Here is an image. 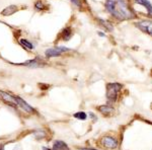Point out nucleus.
<instances>
[{"label":"nucleus","mask_w":152,"mask_h":150,"mask_svg":"<svg viewBox=\"0 0 152 150\" xmlns=\"http://www.w3.org/2000/svg\"><path fill=\"white\" fill-rule=\"evenodd\" d=\"M105 7L118 19H128L133 15L124 0H107Z\"/></svg>","instance_id":"obj_1"},{"label":"nucleus","mask_w":152,"mask_h":150,"mask_svg":"<svg viewBox=\"0 0 152 150\" xmlns=\"http://www.w3.org/2000/svg\"><path fill=\"white\" fill-rule=\"evenodd\" d=\"M122 88L120 83H107V97L110 102H115L117 100L118 93Z\"/></svg>","instance_id":"obj_2"},{"label":"nucleus","mask_w":152,"mask_h":150,"mask_svg":"<svg viewBox=\"0 0 152 150\" xmlns=\"http://www.w3.org/2000/svg\"><path fill=\"white\" fill-rule=\"evenodd\" d=\"M69 49L65 48V47H56V48H52V49H48L46 50V57L48 58H52V57H58L60 56L62 53L67 52Z\"/></svg>","instance_id":"obj_3"},{"label":"nucleus","mask_w":152,"mask_h":150,"mask_svg":"<svg viewBox=\"0 0 152 150\" xmlns=\"http://www.w3.org/2000/svg\"><path fill=\"white\" fill-rule=\"evenodd\" d=\"M137 28L140 29L144 33L148 34L152 37V21H149V20H143V21H140V23H136Z\"/></svg>","instance_id":"obj_4"},{"label":"nucleus","mask_w":152,"mask_h":150,"mask_svg":"<svg viewBox=\"0 0 152 150\" xmlns=\"http://www.w3.org/2000/svg\"><path fill=\"white\" fill-rule=\"evenodd\" d=\"M102 143L104 147H107V148H109V149H115L118 147V141L111 136L104 137L102 140Z\"/></svg>","instance_id":"obj_5"},{"label":"nucleus","mask_w":152,"mask_h":150,"mask_svg":"<svg viewBox=\"0 0 152 150\" xmlns=\"http://www.w3.org/2000/svg\"><path fill=\"white\" fill-rule=\"evenodd\" d=\"M15 102L16 105L20 108L21 110H24L26 113H34V109L29 105L28 102H26L23 98H20L19 97H15Z\"/></svg>","instance_id":"obj_6"},{"label":"nucleus","mask_w":152,"mask_h":150,"mask_svg":"<svg viewBox=\"0 0 152 150\" xmlns=\"http://www.w3.org/2000/svg\"><path fill=\"white\" fill-rule=\"evenodd\" d=\"M0 97H2V100L4 102H7L10 105H16V102H15V97H12L11 94L7 92H4V91H0Z\"/></svg>","instance_id":"obj_7"},{"label":"nucleus","mask_w":152,"mask_h":150,"mask_svg":"<svg viewBox=\"0 0 152 150\" xmlns=\"http://www.w3.org/2000/svg\"><path fill=\"white\" fill-rule=\"evenodd\" d=\"M52 150H69V148H68L67 144L65 142L61 141V140H57V141L54 142Z\"/></svg>","instance_id":"obj_8"},{"label":"nucleus","mask_w":152,"mask_h":150,"mask_svg":"<svg viewBox=\"0 0 152 150\" xmlns=\"http://www.w3.org/2000/svg\"><path fill=\"white\" fill-rule=\"evenodd\" d=\"M16 11H18V7L15 5H9L8 7H6V8L3 9V11L1 12V14L4 16H8V15L13 14L14 12H16Z\"/></svg>","instance_id":"obj_9"},{"label":"nucleus","mask_w":152,"mask_h":150,"mask_svg":"<svg viewBox=\"0 0 152 150\" xmlns=\"http://www.w3.org/2000/svg\"><path fill=\"white\" fill-rule=\"evenodd\" d=\"M99 110L104 116H110L114 113V108H112L111 105H102L99 108Z\"/></svg>","instance_id":"obj_10"},{"label":"nucleus","mask_w":152,"mask_h":150,"mask_svg":"<svg viewBox=\"0 0 152 150\" xmlns=\"http://www.w3.org/2000/svg\"><path fill=\"white\" fill-rule=\"evenodd\" d=\"M135 2H136L137 4H141V5H143L144 7H146V9L148 10L149 13L152 14V5L148 0H135Z\"/></svg>","instance_id":"obj_11"},{"label":"nucleus","mask_w":152,"mask_h":150,"mask_svg":"<svg viewBox=\"0 0 152 150\" xmlns=\"http://www.w3.org/2000/svg\"><path fill=\"white\" fill-rule=\"evenodd\" d=\"M72 36V31H71V29L69 28H66L62 33V39L64 41H68Z\"/></svg>","instance_id":"obj_12"},{"label":"nucleus","mask_w":152,"mask_h":150,"mask_svg":"<svg viewBox=\"0 0 152 150\" xmlns=\"http://www.w3.org/2000/svg\"><path fill=\"white\" fill-rule=\"evenodd\" d=\"M19 43L23 45L24 48H26L28 50H31V49H34V45L31 43L28 40H26V39H21L20 41H19Z\"/></svg>","instance_id":"obj_13"},{"label":"nucleus","mask_w":152,"mask_h":150,"mask_svg":"<svg viewBox=\"0 0 152 150\" xmlns=\"http://www.w3.org/2000/svg\"><path fill=\"white\" fill-rule=\"evenodd\" d=\"M73 116H74V118H76V119H79V120H86V118H87V115L83 112L75 113Z\"/></svg>","instance_id":"obj_14"},{"label":"nucleus","mask_w":152,"mask_h":150,"mask_svg":"<svg viewBox=\"0 0 152 150\" xmlns=\"http://www.w3.org/2000/svg\"><path fill=\"white\" fill-rule=\"evenodd\" d=\"M99 21L102 24V26H104V28H107L109 31H112L113 29V28H112L113 26L109 23V21H104V20H102V19H99Z\"/></svg>","instance_id":"obj_15"},{"label":"nucleus","mask_w":152,"mask_h":150,"mask_svg":"<svg viewBox=\"0 0 152 150\" xmlns=\"http://www.w3.org/2000/svg\"><path fill=\"white\" fill-rule=\"evenodd\" d=\"M35 7L38 10H43V9L45 8V5H44V3L42 1H37L35 3Z\"/></svg>","instance_id":"obj_16"},{"label":"nucleus","mask_w":152,"mask_h":150,"mask_svg":"<svg viewBox=\"0 0 152 150\" xmlns=\"http://www.w3.org/2000/svg\"><path fill=\"white\" fill-rule=\"evenodd\" d=\"M71 1H72L77 7H81V1H80V0H71Z\"/></svg>","instance_id":"obj_17"},{"label":"nucleus","mask_w":152,"mask_h":150,"mask_svg":"<svg viewBox=\"0 0 152 150\" xmlns=\"http://www.w3.org/2000/svg\"><path fill=\"white\" fill-rule=\"evenodd\" d=\"M78 150H96V149H91V148H80Z\"/></svg>","instance_id":"obj_18"},{"label":"nucleus","mask_w":152,"mask_h":150,"mask_svg":"<svg viewBox=\"0 0 152 150\" xmlns=\"http://www.w3.org/2000/svg\"><path fill=\"white\" fill-rule=\"evenodd\" d=\"M43 150H52V149H49L47 147H43Z\"/></svg>","instance_id":"obj_19"}]
</instances>
